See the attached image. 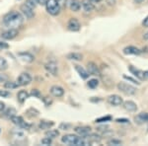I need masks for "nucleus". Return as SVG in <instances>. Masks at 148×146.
<instances>
[{"instance_id": "a211bd4d", "label": "nucleus", "mask_w": 148, "mask_h": 146, "mask_svg": "<svg viewBox=\"0 0 148 146\" xmlns=\"http://www.w3.org/2000/svg\"><path fill=\"white\" fill-rule=\"evenodd\" d=\"M81 7H82L83 10H84L86 13H91L95 9V5L90 0H82V2H81Z\"/></svg>"}, {"instance_id": "8fccbe9b", "label": "nucleus", "mask_w": 148, "mask_h": 146, "mask_svg": "<svg viewBox=\"0 0 148 146\" xmlns=\"http://www.w3.org/2000/svg\"><path fill=\"white\" fill-rule=\"evenodd\" d=\"M142 26L143 27H145V28H148V16H146L144 19H143V21H142Z\"/></svg>"}, {"instance_id": "4c0bfd02", "label": "nucleus", "mask_w": 148, "mask_h": 146, "mask_svg": "<svg viewBox=\"0 0 148 146\" xmlns=\"http://www.w3.org/2000/svg\"><path fill=\"white\" fill-rule=\"evenodd\" d=\"M26 4H27L28 6H30L31 8H33V9H35L36 7H37V5H38V3H37V1H36V0H26Z\"/></svg>"}, {"instance_id": "603ef678", "label": "nucleus", "mask_w": 148, "mask_h": 146, "mask_svg": "<svg viewBox=\"0 0 148 146\" xmlns=\"http://www.w3.org/2000/svg\"><path fill=\"white\" fill-rule=\"evenodd\" d=\"M36 1H37V3L40 4V5H45L46 2H47V0H36Z\"/></svg>"}, {"instance_id": "412c9836", "label": "nucleus", "mask_w": 148, "mask_h": 146, "mask_svg": "<svg viewBox=\"0 0 148 146\" xmlns=\"http://www.w3.org/2000/svg\"><path fill=\"white\" fill-rule=\"evenodd\" d=\"M135 123L137 124H143L148 123V112H140L134 118Z\"/></svg>"}, {"instance_id": "09e8293b", "label": "nucleus", "mask_w": 148, "mask_h": 146, "mask_svg": "<svg viewBox=\"0 0 148 146\" xmlns=\"http://www.w3.org/2000/svg\"><path fill=\"white\" fill-rule=\"evenodd\" d=\"M116 121L119 123H130V121H128L127 119H116Z\"/></svg>"}, {"instance_id": "f257e3e1", "label": "nucleus", "mask_w": 148, "mask_h": 146, "mask_svg": "<svg viewBox=\"0 0 148 146\" xmlns=\"http://www.w3.org/2000/svg\"><path fill=\"white\" fill-rule=\"evenodd\" d=\"M24 16L18 11H10L3 17V24L8 29H17L23 25Z\"/></svg>"}, {"instance_id": "2eb2a0df", "label": "nucleus", "mask_w": 148, "mask_h": 146, "mask_svg": "<svg viewBox=\"0 0 148 146\" xmlns=\"http://www.w3.org/2000/svg\"><path fill=\"white\" fill-rule=\"evenodd\" d=\"M18 56L21 60H23L24 62H26V63H32V62L35 60V56H33L32 53H30V52H26V51L19 52Z\"/></svg>"}, {"instance_id": "473e14b6", "label": "nucleus", "mask_w": 148, "mask_h": 146, "mask_svg": "<svg viewBox=\"0 0 148 146\" xmlns=\"http://www.w3.org/2000/svg\"><path fill=\"white\" fill-rule=\"evenodd\" d=\"M107 144L110 146H121L123 144V141L120 139H116V138H112L107 142Z\"/></svg>"}, {"instance_id": "20e7f679", "label": "nucleus", "mask_w": 148, "mask_h": 146, "mask_svg": "<svg viewBox=\"0 0 148 146\" xmlns=\"http://www.w3.org/2000/svg\"><path fill=\"white\" fill-rule=\"evenodd\" d=\"M116 87H118L119 91H121V93H123L125 95H127V96L135 95L137 92L136 87H134V86L128 84V83H125V82H120Z\"/></svg>"}, {"instance_id": "f8f14e48", "label": "nucleus", "mask_w": 148, "mask_h": 146, "mask_svg": "<svg viewBox=\"0 0 148 146\" xmlns=\"http://www.w3.org/2000/svg\"><path fill=\"white\" fill-rule=\"evenodd\" d=\"M82 137L85 138V140L87 141L88 145H92V144H95V143H100L102 140V137L98 134H95V133H92L90 132L88 135L86 136H82Z\"/></svg>"}, {"instance_id": "6e6d98bb", "label": "nucleus", "mask_w": 148, "mask_h": 146, "mask_svg": "<svg viewBox=\"0 0 148 146\" xmlns=\"http://www.w3.org/2000/svg\"><path fill=\"white\" fill-rule=\"evenodd\" d=\"M145 79H148V70L144 71V80Z\"/></svg>"}, {"instance_id": "bb28decb", "label": "nucleus", "mask_w": 148, "mask_h": 146, "mask_svg": "<svg viewBox=\"0 0 148 146\" xmlns=\"http://www.w3.org/2000/svg\"><path fill=\"white\" fill-rule=\"evenodd\" d=\"M19 87L18 83L15 82V81H9L7 80L5 83H4V88L7 90H14V89H17Z\"/></svg>"}, {"instance_id": "49530a36", "label": "nucleus", "mask_w": 148, "mask_h": 146, "mask_svg": "<svg viewBox=\"0 0 148 146\" xmlns=\"http://www.w3.org/2000/svg\"><path fill=\"white\" fill-rule=\"evenodd\" d=\"M9 49V45L5 42L0 40V49Z\"/></svg>"}, {"instance_id": "aec40b11", "label": "nucleus", "mask_w": 148, "mask_h": 146, "mask_svg": "<svg viewBox=\"0 0 148 146\" xmlns=\"http://www.w3.org/2000/svg\"><path fill=\"white\" fill-rule=\"evenodd\" d=\"M74 68H75V70L77 71V73L80 75V77L82 78V79H84V80H86V79H88L89 78V72H88L87 70L84 68V67H82L81 65H78V64H76V65H74Z\"/></svg>"}, {"instance_id": "72a5a7b5", "label": "nucleus", "mask_w": 148, "mask_h": 146, "mask_svg": "<svg viewBox=\"0 0 148 146\" xmlns=\"http://www.w3.org/2000/svg\"><path fill=\"white\" fill-rule=\"evenodd\" d=\"M97 130L99 131V132H102L103 134H105V135L107 134V132L111 131V130H110V127H109V126H108V125H105V124L98 126V127H97Z\"/></svg>"}, {"instance_id": "c03bdc74", "label": "nucleus", "mask_w": 148, "mask_h": 146, "mask_svg": "<svg viewBox=\"0 0 148 146\" xmlns=\"http://www.w3.org/2000/svg\"><path fill=\"white\" fill-rule=\"evenodd\" d=\"M42 101H44L46 106H51V105L52 104V100L49 99V97H44L42 98Z\"/></svg>"}, {"instance_id": "13d9d810", "label": "nucleus", "mask_w": 148, "mask_h": 146, "mask_svg": "<svg viewBox=\"0 0 148 146\" xmlns=\"http://www.w3.org/2000/svg\"><path fill=\"white\" fill-rule=\"evenodd\" d=\"M107 1H108V2H110V0H107Z\"/></svg>"}, {"instance_id": "7c9ffc66", "label": "nucleus", "mask_w": 148, "mask_h": 146, "mask_svg": "<svg viewBox=\"0 0 148 146\" xmlns=\"http://www.w3.org/2000/svg\"><path fill=\"white\" fill-rule=\"evenodd\" d=\"M87 85L90 89H95V88H97L98 86H99V80H98V79H95V78L90 79V80L88 81Z\"/></svg>"}, {"instance_id": "a878e982", "label": "nucleus", "mask_w": 148, "mask_h": 146, "mask_svg": "<svg viewBox=\"0 0 148 146\" xmlns=\"http://www.w3.org/2000/svg\"><path fill=\"white\" fill-rule=\"evenodd\" d=\"M66 58L69 60H74V61H80L83 59V56L79 52H70L66 56Z\"/></svg>"}, {"instance_id": "5701e85b", "label": "nucleus", "mask_w": 148, "mask_h": 146, "mask_svg": "<svg viewBox=\"0 0 148 146\" xmlns=\"http://www.w3.org/2000/svg\"><path fill=\"white\" fill-rule=\"evenodd\" d=\"M16 114H17V111H16L14 108L10 107V108H7V109H4L3 112H2V117L7 119H10L12 117L15 116Z\"/></svg>"}, {"instance_id": "f3484780", "label": "nucleus", "mask_w": 148, "mask_h": 146, "mask_svg": "<svg viewBox=\"0 0 148 146\" xmlns=\"http://www.w3.org/2000/svg\"><path fill=\"white\" fill-rule=\"evenodd\" d=\"M74 131L77 133L79 136H86L88 135L91 131V127L90 126H77V127L74 128Z\"/></svg>"}, {"instance_id": "bf43d9fd", "label": "nucleus", "mask_w": 148, "mask_h": 146, "mask_svg": "<svg viewBox=\"0 0 148 146\" xmlns=\"http://www.w3.org/2000/svg\"><path fill=\"white\" fill-rule=\"evenodd\" d=\"M147 131H148V129H147Z\"/></svg>"}, {"instance_id": "423d86ee", "label": "nucleus", "mask_w": 148, "mask_h": 146, "mask_svg": "<svg viewBox=\"0 0 148 146\" xmlns=\"http://www.w3.org/2000/svg\"><path fill=\"white\" fill-rule=\"evenodd\" d=\"M32 80H33V78L30 74L27 72H23L18 76L16 82L18 83L19 86H27L32 82Z\"/></svg>"}, {"instance_id": "2f4dec72", "label": "nucleus", "mask_w": 148, "mask_h": 146, "mask_svg": "<svg viewBox=\"0 0 148 146\" xmlns=\"http://www.w3.org/2000/svg\"><path fill=\"white\" fill-rule=\"evenodd\" d=\"M8 68V62L4 57L0 56V71H4Z\"/></svg>"}, {"instance_id": "58836bf2", "label": "nucleus", "mask_w": 148, "mask_h": 146, "mask_svg": "<svg viewBox=\"0 0 148 146\" xmlns=\"http://www.w3.org/2000/svg\"><path fill=\"white\" fill-rule=\"evenodd\" d=\"M123 78H125V80H127V81H130V82H131V83H133V84H137V85H139V84H140V82H138V81L136 80V79H134V78L130 77V76L123 75Z\"/></svg>"}, {"instance_id": "6e6552de", "label": "nucleus", "mask_w": 148, "mask_h": 146, "mask_svg": "<svg viewBox=\"0 0 148 146\" xmlns=\"http://www.w3.org/2000/svg\"><path fill=\"white\" fill-rule=\"evenodd\" d=\"M18 36V31L17 29H8V30L4 31V32L1 33L0 37L2 38L3 40H11L13 39H15L16 37Z\"/></svg>"}, {"instance_id": "9d476101", "label": "nucleus", "mask_w": 148, "mask_h": 146, "mask_svg": "<svg viewBox=\"0 0 148 146\" xmlns=\"http://www.w3.org/2000/svg\"><path fill=\"white\" fill-rule=\"evenodd\" d=\"M81 28L80 22L76 18H71L69 19L67 23V29L70 32H78Z\"/></svg>"}, {"instance_id": "ea45409f", "label": "nucleus", "mask_w": 148, "mask_h": 146, "mask_svg": "<svg viewBox=\"0 0 148 146\" xmlns=\"http://www.w3.org/2000/svg\"><path fill=\"white\" fill-rule=\"evenodd\" d=\"M56 1L61 9L66 7V5H67V3H68V0H56Z\"/></svg>"}, {"instance_id": "c85d7f7f", "label": "nucleus", "mask_w": 148, "mask_h": 146, "mask_svg": "<svg viewBox=\"0 0 148 146\" xmlns=\"http://www.w3.org/2000/svg\"><path fill=\"white\" fill-rule=\"evenodd\" d=\"M10 121H11L14 124H15V125H17L18 127L24 123V121H24V119L22 118V117L17 116V114H15V116L12 117V118L10 119Z\"/></svg>"}, {"instance_id": "393cba45", "label": "nucleus", "mask_w": 148, "mask_h": 146, "mask_svg": "<svg viewBox=\"0 0 148 146\" xmlns=\"http://www.w3.org/2000/svg\"><path fill=\"white\" fill-rule=\"evenodd\" d=\"M54 125V123L51 121H42L39 123V128L42 130H47V129L51 128Z\"/></svg>"}, {"instance_id": "a19ab883", "label": "nucleus", "mask_w": 148, "mask_h": 146, "mask_svg": "<svg viewBox=\"0 0 148 146\" xmlns=\"http://www.w3.org/2000/svg\"><path fill=\"white\" fill-rule=\"evenodd\" d=\"M9 79L8 75L5 73H0V83H5Z\"/></svg>"}, {"instance_id": "39448f33", "label": "nucleus", "mask_w": 148, "mask_h": 146, "mask_svg": "<svg viewBox=\"0 0 148 146\" xmlns=\"http://www.w3.org/2000/svg\"><path fill=\"white\" fill-rule=\"evenodd\" d=\"M20 11L21 14L24 16V18H27V19H33L35 17V11L33 8H31L30 6H28L27 4H22L20 7Z\"/></svg>"}, {"instance_id": "0eeeda50", "label": "nucleus", "mask_w": 148, "mask_h": 146, "mask_svg": "<svg viewBox=\"0 0 148 146\" xmlns=\"http://www.w3.org/2000/svg\"><path fill=\"white\" fill-rule=\"evenodd\" d=\"M45 68L49 73H51V75L53 76H57L58 75V66H57V63L54 60H51L47 61L46 64H45Z\"/></svg>"}, {"instance_id": "7ed1b4c3", "label": "nucleus", "mask_w": 148, "mask_h": 146, "mask_svg": "<svg viewBox=\"0 0 148 146\" xmlns=\"http://www.w3.org/2000/svg\"><path fill=\"white\" fill-rule=\"evenodd\" d=\"M45 6H46L47 13L51 14V16L59 15V13H60V11H61V8L59 7L56 0H47Z\"/></svg>"}, {"instance_id": "f704fd0d", "label": "nucleus", "mask_w": 148, "mask_h": 146, "mask_svg": "<svg viewBox=\"0 0 148 146\" xmlns=\"http://www.w3.org/2000/svg\"><path fill=\"white\" fill-rule=\"evenodd\" d=\"M112 121V117L110 116H106V117H102V118H99L95 121V123H107V121Z\"/></svg>"}, {"instance_id": "c756f323", "label": "nucleus", "mask_w": 148, "mask_h": 146, "mask_svg": "<svg viewBox=\"0 0 148 146\" xmlns=\"http://www.w3.org/2000/svg\"><path fill=\"white\" fill-rule=\"evenodd\" d=\"M39 114H40L39 111H38V110H36V109H34V108H30V109L26 111V114H27L29 118H31V119L37 118V117L39 116Z\"/></svg>"}, {"instance_id": "dca6fc26", "label": "nucleus", "mask_w": 148, "mask_h": 146, "mask_svg": "<svg viewBox=\"0 0 148 146\" xmlns=\"http://www.w3.org/2000/svg\"><path fill=\"white\" fill-rule=\"evenodd\" d=\"M128 70H130L131 74H133V76H135L137 79H139V80H141V81L144 80V71L140 70V69L134 67V66H132V65L128 66Z\"/></svg>"}, {"instance_id": "b1692460", "label": "nucleus", "mask_w": 148, "mask_h": 146, "mask_svg": "<svg viewBox=\"0 0 148 146\" xmlns=\"http://www.w3.org/2000/svg\"><path fill=\"white\" fill-rule=\"evenodd\" d=\"M29 96H30V94H29L26 90H21V91H19L17 94V100L19 101V103L23 104V103L26 102V100L29 98Z\"/></svg>"}, {"instance_id": "4be33fe9", "label": "nucleus", "mask_w": 148, "mask_h": 146, "mask_svg": "<svg viewBox=\"0 0 148 146\" xmlns=\"http://www.w3.org/2000/svg\"><path fill=\"white\" fill-rule=\"evenodd\" d=\"M68 5L70 10L73 12H78L81 9L80 0H68Z\"/></svg>"}, {"instance_id": "a18cd8bd", "label": "nucleus", "mask_w": 148, "mask_h": 146, "mask_svg": "<svg viewBox=\"0 0 148 146\" xmlns=\"http://www.w3.org/2000/svg\"><path fill=\"white\" fill-rule=\"evenodd\" d=\"M9 96H10V93L7 90H0V97L7 98V97H9Z\"/></svg>"}, {"instance_id": "6ab92c4d", "label": "nucleus", "mask_w": 148, "mask_h": 146, "mask_svg": "<svg viewBox=\"0 0 148 146\" xmlns=\"http://www.w3.org/2000/svg\"><path fill=\"white\" fill-rule=\"evenodd\" d=\"M121 106L123 107V109L125 110V111L127 112H136L137 111V105L135 104L133 101H125L123 103V105Z\"/></svg>"}, {"instance_id": "c9c22d12", "label": "nucleus", "mask_w": 148, "mask_h": 146, "mask_svg": "<svg viewBox=\"0 0 148 146\" xmlns=\"http://www.w3.org/2000/svg\"><path fill=\"white\" fill-rule=\"evenodd\" d=\"M40 143H42V145L45 146H47V145H51L52 143V139L49 137H47V136H46V137H44L42 139V141H40Z\"/></svg>"}, {"instance_id": "37998d69", "label": "nucleus", "mask_w": 148, "mask_h": 146, "mask_svg": "<svg viewBox=\"0 0 148 146\" xmlns=\"http://www.w3.org/2000/svg\"><path fill=\"white\" fill-rule=\"evenodd\" d=\"M19 127L22 128V129H30L31 127H32V124H30V123H26V121H24V123L21 124V125L19 126Z\"/></svg>"}, {"instance_id": "1a4fd4ad", "label": "nucleus", "mask_w": 148, "mask_h": 146, "mask_svg": "<svg viewBox=\"0 0 148 146\" xmlns=\"http://www.w3.org/2000/svg\"><path fill=\"white\" fill-rule=\"evenodd\" d=\"M107 101L111 106H114V107H119V106H121L123 103V98L121 97V96L119 95H111L108 97V99H107Z\"/></svg>"}, {"instance_id": "79ce46f5", "label": "nucleus", "mask_w": 148, "mask_h": 146, "mask_svg": "<svg viewBox=\"0 0 148 146\" xmlns=\"http://www.w3.org/2000/svg\"><path fill=\"white\" fill-rule=\"evenodd\" d=\"M71 127V124L69 123H60V125H59V129H63V130H68L69 128Z\"/></svg>"}, {"instance_id": "ddd939ff", "label": "nucleus", "mask_w": 148, "mask_h": 146, "mask_svg": "<svg viewBox=\"0 0 148 146\" xmlns=\"http://www.w3.org/2000/svg\"><path fill=\"white\" fill-rule=\"evenodd\" d=\"M123 52L125 56H138V54H140L141 51L136 47L128 45V47H125V49H123Z\"/></svg>"}, {"instance_id": "4d7b16f0", "label": "nucleus", "mask_w": 148, "mask_h": 146, "mask_svg": "<svg viewBox=\"0 0 148 146\" xmlns=\"http://www.w3.org/2000/svg\"><path fill=\"white\" fill-rule=\"evenodd\" d=\"M143 39H144V40H148V32L144 36H143Z\"/></svg>"}, {"instance_id": "cd10ccee", "label": "nucleus", "mask_w": 148, "mask_h": 146, "mask_svg": "<svg viewBox=\"0 0 148 146\" xmlns=\"http://www.w3.org/2000/svg\"><path fill=\"white\" fill-rule=\"evenodd\" d=\"M46 136L51 138V139H54V138H56L57 136H59V130H57V129H51L49 128L46 131Z\"/></svg>"}, {"instance_id": "3c124183", "label": "nucleus", "mask_w": 148, "mask_h": 146, "mask_svg": "<svg viewBox=\"0 0 148 146\" xmlns=\"http://www.w3.org/2000/svg\"><path fill=\"white\" fill-rule=\"evenodd\" d=\"M4 109H5V104L3 102L0 101V112H3Z\"/></svg>"}, {"instance_id": "5fc2aeb1", "label": "nucleus", "mask_w": 148, "mask_h": 146, "mask_svg": "<svg viewBox=\"0 0 148 146\" xmlns=\"http://www.w3.org/2000/svg\"><path fill=\"white\" fill-rule=\"evenodd\" d=\"M133 1L135 2V3L136 4H141L143 1H144V0H133Z\"/></svg>"}, {"instance_id": "864d4df0", "label": "nucleus", "mask_w": 148, "mask_h": 146, "mask_svg": "<svg viewBox=\"0 0 148 146\" xmlns=\"http://www.w3.org/2000/svg\"><path fill=\"white\" fill-rule=\"evenodd\" d=\"M90 1H91L93 4H98V3H100L102 0H90Z\"/></svg>"}, {"instance_id": "e433bc0d", "label": "nucleus", "mask_w": 148, "mask_h": 146, "mask_svg": "<svg viewBox=\"0 0 148 146\" xmlns=\"http://www.w3.org/2000/svg\"><path fill=\"white\" fill-rule=\"evenodd\" d=\"M31 96H33V97H35V98H39V99L42 98V94H40V90H38V89H33L31 91Z\"/></svg>"}, {"instance_id": "4468645a", "label": "nucleus", "mask_w": 148, "mask_h": 146, "mask_svg": "<svg viewBox=\"0 0 148 146\" xmlns=\"http://www.w3.org/2000/svg\"><path fill=\"white\" fill-rule=\"evenodd\" d=\"M49 92H51V94L53 96V97H56V98H60L64 95V89L58 85L51 86V89H49Z\"/></svg>"}, {"instance_id": "9b49d317", "label": "nucleus", "mask_w": 148, "mask_h": 146, "mask_svg": "<svg viewBox=\"0 0 148 146\" xmlns=\"http://www.w3.org/2000/svg\"><path fill=\"white\" fill-rule=\"evenodd\" d=\"M87 71L89 72L90 75L98 76V77L101 76V71H100L99 67L97 66L96 63H94V62H92V61L87 63Z\"/></svg>"}, {"instance_id": "f03ea898", "label": "nucleus", "mask_w": 148, "mask_h": 146, "mask_svg": "<svg viewBox=\"0 0 148 146\" xmlns=\"http://www.w3.org/2000/svg\"><path fill=\"white\" fill-rule=\"evenodd\" d=\"M61 142L69 146H89L87 141L82 136H77L74 134H65L61 137Z\"/></svg>"}, {"instance_id": "de8ad7c7", "label": "nucleus", "mask_w": 148, "mask_h": 146, "mask_svg": "<svg viewBox=\"0 0 148 146\" xmlns=\"http://www.w3.org/2000/svg\"><path fill=\"white\" fill-rule=\"evenodd\" d=\"M12 133L15 136H18V137H23L24 136V133L21 130H14V131H12Z\"/></svg>"}]
</instances>
